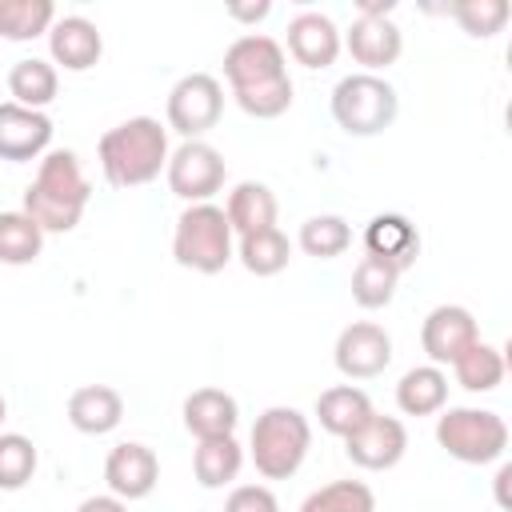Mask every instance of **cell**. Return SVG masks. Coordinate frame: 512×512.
Wrapping results in <instances>:
<instances>
[{"mask_svg":"<svg viewBox=\"0 0 512 512\" xmlns=\"http://www.w3.org/2000/svg\"><path fill=\"white\" fill-rule=\"evenodd\" d=\"M52 24H56L52 0H0V36L12 44L48 36Z\"/></svg>","mask_w":512,"mask_h":512,"instance_id":"83f0119b","label":"cell"},{"mask_svg":"<svg viewBox=\"0 0 512 512\" xmlns=\"http://www.w3.org/2000/svg\"><path fill=\"white\" fill-rule=\"evenodd\" d=\"M172 256L180 268H192L200 276H216L228 268V260L236 256V236L228 228L224 208L208 204H188L176 220L172 232Z\"/></svg>","mask_w":512,"mask_h":512,"instance_id":"277c9868","label":"cell"},{"mask_svg":"<svg viewBox=\"0 0 512 512\" xmlns=\"http://www.w3.org/2000/svg\"><path fill=\"white\" fill-rule=\"evenodd\" d=\"M436 444L460 464H492L508 448V424L488 408H440Z\"/></svg>","mask_w":512,"mask_h":512,"instance_id":"8992f818","label":"cell"},{"mask_svg":"<svg viewBox=\"0 0 512 512\" xmlns=\"http://www.w3.org/2000/svg\"><path fill=\"white\" fill-rule=\"evenodd\" d=\"M236 260L252 272V276H276L288 268L292 260V244L280 228H264V232H252V236H240L236 240Z\"/></svg>","mask_w":512,"mask_h":512,"instance_id":"4316f807","label":"cell"},{"mask_svg":"<svg viewBox=\"0 0 512 512\" xmlns=\"http://www.w3.org/2000/svg\"><path fill=\"white\" fill-rule=\"evenodd\" d=\"M340 28L324 12H300L288 20V56L304 68H328L340 56Z\"/></svg>","mask_w":512,"mask_h":512,"instance_id":"e0dca14e","label":"cell"},{"mask_svg":"<svg viewBox=\"0 0 512 512\" xmlns=\"http://www.w3.org/2000/svg\"><path fill=\"white\" fill-rule=\"evenodd\" d=\"M344 452L356 468H368V472H388L404 460L408 452V428L396 420V416H380L372 412V420L364 428H356L348 440H344Z\"/></svg>","mask_w":512,"mask_h":512,"instance_id":"7c38bea8","label":"cell"},{"mask_svg":"<svg viewBox=\"0 0 512 512\" xmlns=\"http://www.w3.org/2000/svg\"><path fill=\"white\" fill-rule=\"evenodd\" d=\"M508 480H512V464H500V472H496V504H500V508L512 504V500H508Z\"/></svg>","mask_w":512,"mask_h":512,"instance_id":"74e56055","label":"cell"},{"mask_svg":"<svg viewBox=\"0 0 512 512\" xmlns=\"http://www.w3.org/2000/svg\"><path fill=\"white\" fill-rule=\"evenodd\" d=\"M340 44H344L348 56H352L364 72H372V76H376L380 68L396 64L400 52H404V36H400V28L392 24V16H356L352 28H348V36H344Z\"/></svg>","mask_w":512,"mask_h":512,"instance_id":"9a60e30c","label":"cell"},{"mask_svg":"<svg viewBox=\"0 0 512 512\" xmlns=\"http://www.w3.org/2000/svg\"><path fill=\"white\" fill-rule=\"evenodd\" d=\"M308 448H312V424L300 408H288V404L264 408L248 436V456L264 480L296 476Z\"/></svg>","mask_w":512,"mask_h":512,"instance_id":"3957f363","label":"cell"},{"mask_svg":"<svg viewBox=\"0 0 512 512\" xmlns=\"http://www.w3.org/2000/svg\"><path fill=\"white\" fill-rule=\"evenodd\" d=\"M276 192L260 180H240L232 192H228V204H224V216H228V228L232 236H252V232H264V228H276Z\"/></svg>","mask_w":512,"mask_h":512,"instance_id":"d6986e66","label":"cell"},{"mask_svg":"<svg viewBox=\"0 0 512 512\" xmlns=\"http://www.w3.org/2000/svg\"><path fill=\"white\" fill-rule=\"evenodd\" d=\"M332 360L348 380H372L392 364V336L376 320H356L336 336Z\"/></svg>","mask_w":512,"mask_h":512,"instance_id":"30bf717a","label":"cell"},{"mask_svg":"<svg viewBox=\"0 0 512 512\" xmlns=\"http://www.w3.org/2000/svg\"><path fill=\"white\" fill-rule=\"evenodd\" d=\"M92 184L72 148H52L40 156L36 180L24 188V212L40 224V232H72L88 208Z\"/></svg>","mask_w":512,"mask_h":512,"instance_id":"6da1fadb","label":"cell"},{"mask_svg":"<svg viewBox=\"0 0 512 512\" xmlns=\"http://www.w3.org/2000/svg\"><path fill=\"white\" fill-rule=\"evenodd\" d=\"M364 252H368V256H380V260H388V264H396L400 272H408V268L416 264V256H420V232H416V224H412L408 216H400V212H380V216H372L368 228H364Z\"/></svg>","mask_w":512,"mask_h":512,"instance_id":"ac0fdd59","label":"cell"},{"mask_svg":"<svg viewBox=\"0 0 512 512\" xmlns=\"http://www.w3.org/2000/svg\"><path fill=\"white\" fill-rule=\"evenodd\" d=\"M8 92H12L16 104L44 112V108L56 100V92H60V72H56L52 60L24 56V60H16L12 72H8Z\"/></svg>","mask_w":512,"mask_h":512,"instance_id":"cb8c5ba5","label":"cell"},{"mask_svg":"<svg viewBox=\"0 0 512 512\" xmlns=\"http://www.w3.org/2000/svg\"><path fill=\"white\" fill-rule=\"evenodd\" d=\"M392 0H364L360 8H356V16H392Z\"/></svg>","mask_w":512,"mask_h":512,"instance_id":"f35d334b","label":"cell"},{"mask_svg":"<svg viewBox=\"0 0 512 512\" xmlns=\"http://www.w3.org/2000/svg\"><path fill=\"white\" fill-rule=\"evenodd\" d=\"M448 12H452V16L460 20V28H464L468 36H476V40H492L496 32H504V24H508V16H512L508 0H460V4H452Z\"/></svg>","mask_w":512,"mask_h":512,"instance_id":"836d02e7","label":"cell"},{"mask_svg":"<svg viewBox=\"0 0 512 512\" xmlns=\"http://www.w3.org/2000/svg\"><path fill=\"white\" fill-rule=\"evenodd\" d=\"M44 252V232L40 224L20 208V212H0V264H32Z\"/></svg>","mask_w":512,"mask_h":512,"instance_id":"f546056e","label":"cell"},{"mask_svg":"<svg viewBox=\"0 0 512 512\" xmlns=\"http://www.w3.org/2000/svg\"><path fill=\"white\" fill-rule=\"evenodd\" d=\"M36 444L24 432H0V488L16 492L32 480L36 472Z\"/></svg>","mask_w":512,"mask_h":512,"instance_id":"d6a6232c","label":"cell"},{"mask_svg":"<svg viewBox=\"0 0 512 512\" xmlns=\"http://www.w3.org/2000/svg\"><path fill=\"white\" fill-rule=\"evenodd\" d=\"M124 420V396L108 384H84L68 396V424L84 436H104Z\"/></svg>","mask_w":512,"mask_h":512,"instance_id":"ffe728a7","label":"cell"},{"mask_svg":"<svg viewBox=\"0 0 512 512\" xmlns=\"http://www.w3.org/2000/svg\"><path fill=\"white\" fill-rule=\"evenodd\" d=\"M400 112V96L384 76L352 72L332 88V120L348 136H380L392 128Z\"/></svg>","mask_w":512,"mask_h":512,"instance_id":"5b68a950","label":"cell"},{"mask_svg":"<svg viewBox=\"0 0 512 512\" xmlns=\"http://www.w3.org/2000/svg\"><path fill=\"white\" fill-rule=\"evenodd\" d=\"M296 244L304 248V256H316V260H332V256L348 252V244H352V228H348V220H344V216H336V212H324V216H308V220L300 224V236H296Z\"/></svg>","mask_w":512,"mask_h":512,"instance_id":"4dcf8cb0","label":"cell"},{"mask_svg":"<svg viewBox=\"0 0 512 512\" xmlns=\"http://www.w3.org/2000/svg\"><path fill=\"white\" fill-rule=\"evenodd\" d=\"M4 416H8V404H4V396H0V424H4Z\"/></svg>","mask_w":512,"mask_h":512,"instance_id":"ab89813d","label":"cell"},{"mask_svg":"<svg viewBox=\"0 0 512 512\" xmlns=\"http://www.w3.org/2000/svg\"><path fill=\"white\" fill-rule=\"evenodd\" d=\"M244 464V448L236 444V436H212V440H196L192 452V472L200 480V488H224L240 476Z\"/></svg>","mask_w":512,"mask_h":512,"instance_id":"d4e9b609","label":"cell"},{"mask_svg":"<svg viewBox=\"0 0 512 512\" xmlns=\"http://www.w3.org/2000/svg\"><path fill=\"white\" fill-rule=\"evenodd\" d=\"M76 512H128V504H124L120 496H112V492H108V496H88Z\"/></svg>","mask_w":512,"mask_h":512,"instance_id":"d590c367","label":"cell"},{"mask_svg":"<svg viewBox=\"0 0 512 512\" xmlns=\"http://www.w3.org/2000/svg\"><path fill=\"white\" fill-rule=\"evenodd\" d=\"M452 372H456V384L468 388V392H496V388L504 384V372H508V364H504V348L476 340L468 352L456 356Z\"/></svg>","mask_w":512,"mask_h":512,"instance_id":"484cf974","label":"cell"},{"mask_svg":"<svg viewBox=\"0 0 512 512\" xmlns=\"http://www.w3.org/2000/svg\"><path fill=\"white\" fill-rule=\"evenodd\" d=\"M476 340H480V328L464 304H436L420 324V348L428 352V360L436 368L456 364V356L468 352Z\"/></svg>","mask_w":512,"mask_h":512,"instance_id":"8fae6325","label":"cell"},{"mask_svg":"<svg viewBox=\"0 0 512 512\" xmlns=\"http://www.w3.org/2000/svg\"><path fill=\"white\" fill-rule=\"evenodd\" d=\"M156 480H160V460H156V452H152L148 444L124 440V444H116V448L108 452V460H104V484H108V492L120 496L124 504L152 496Z\"/></svg>","mask_w":512,"mask_h":512,"instance_id":"4fadbf2b","label":"cell"},{"mask_svg":"<svg viewBox=\"0 0 512 512\" xmlns=\"http://www.w3.org/2000/svg\"><path fill=\"white\" fill-rule=\"evenodd\" d=\"M48 144H52V120H48V112L24 108L16 100H4L0 104V160L24 164V160L44 156Z\"/></svg>","mask_w":512,"mask_h":512,"instance_id":"5bb4252c","label":"cell"},{"mask_svg":"<svg viewBox=\"0 0 512 512\" xmlns=\"http://www.w3.org/2000/svg\"><path fill=\"white\" fill-rule=\"evenodd\" d=\"M448 404V376L436 364H416L396 384V408L404 416H436Z\"/></svg>","mask_w":512,"mask_h":512,"instance_id":"603a6c76","label":"cell"},{"mask_svg":"<svg viewBox=\"0 0 512 512\" xmlns=\"http://www.w3.org/2000/svg\"><path fill=\"white\" fill-rule=\"evenodd\" d=\"M48 52L64 72H88L104 56V36L88 16H56L48 28Z\"/></svg>","mask_w":512,"mask_h":512,"instance_id":"2e32d148","label":"cell"},{"mask_svg":"<svg viewBox=\"0 0 512 512\" xmlns=\"http://www.w3.org/2000/svg\"><path fill=\"white\" fill-rule=\"evenodd\" d=\"M372 412H376V408H372L368 392L356 388V384H336V388H324V392L316 396L320 428L332 432V436H340V440H348L356 428H364V424L372 420Z\"/></svg>","mask_w":512,"mask_h":512,"instance_id":"7402d4cb","label":"cell"},{"mask_svg":"<svg viewBox=\"0 0 512 512\" xmlns=\"http://www.w3.org/2000/svg\"><path fill=\"white\" fill-rule=\"evenodd\" d=\"M300 512H376V496L364 480H332L308 492Z\"/></svg>","mask_w":512,"mask_h":512,"instance_id":"1f68e13d","label":"cell"},{"mask_svg":"<svg viewBox=\"0 0 512 512\" xmlns=\"http://www.w3.org/2000/svg\"><path fill=\"white\" fill-rule=\"evenodd\" d=\"M96 152H100L104 180L112 188H140L168 168V128L156 116H132L108 128Z\"/></svg>","mask_w":512,"mask_h":512,"instance_id":"7a4b0ae2","label":"cell"},{"mask_svg":"<svg viewBox=\"0 0 512 512\" xmlns=\"http://www.w3.org/2000/svg\"><path fill=\"white\" fill-rule=\"evenodd\" d=\"M224 512H280V500L268 484H240L228 492Z\"/></svg>","mask_w":512,"mask_h":512,"instance_id":"e575fe53","label":"cell"},{"mask_svg":"<svg viewBox=\"0 0 512 512\" xmlns=\"http://www.w3.org/2000/svg\"><path fill=\"white\" fill-rule=\"evenodd\" d=\"M164 176L172 196L188 204H208L224 188V156L208 140H184L176 152H168Z\"/></svg>","mask_w":512,"mask_h":512,"instance_id":"ba28073f","label":"cell"},{"mask_svg":"<svg viewBox=\"0 0 512 512\" xmlns=\"http://www.w3.org/2000/svg\"><path fill=\"white\" fill-rule=\"evenodd\" d=\"M168 128L180 132L184 140H200L208 128L220 124L224 112V88L208 72H188L172 84L168 92Z\"/></svg>","mask_w":512,"mask_h":512,"instance_id":"52a82bcc","label":"cell"},{"mask_svg":"<svg viewBox=\"0 0 512 512\" xmlns=\"http://www.w3.org/2000/svg\"><path fill=\"white\" fill-rule=\"evenodd\" d=\"M400 276H404V272H400L396 264H388V260H380V256H360V264H356V272H352V300H356L360 308L376 312V308L392 304Z\"/></svg>","mask_w":512,"mask_h":512,"instance_id":"f1b7e54d","label":"cell"},{"mask_svg":"<svg viewBox=\"0 0 512 512\" xmlns=\"http://www.w3.org/2000/svg\"><path fill=\"white\" fill-rule=\"evenodd\" d=\"M240 424V404L236 396H228L224 388H196L184 400V428L196 440H212V436H232Z\"/></svg>","mask_w":512,"mask_h":512,"instance_id":"44dd1931","label":"cell"},{"mask_svg":"<svg viewBox=\"0 0 512 512\" xmlns=\"http://www.w3.org/2000/svg\"><path fill=\"white\" fill-rule=\"evenodd\" d=\"M236 20H264L268 12H272V4H232L228 8Z\"/></svg>","mask_w":512,"mask_h":512,"instance_id":"8d00e7d4","label":"cell"},{"mask_svg":"<svg viewBox=\"0 0 512 512\" xmlns=\"http://www.w3.org/2000/svg\"><path fill=\"white\" fill-rule=\"evenodd\" d=\"M224 76H228V88L232 92H252V88L288 80L284 48L272 36H264V32H248V36H240V40L228 44V52H224Z\"/></svg>","mask_w":512,"mask_h":512,"instance_id":"9c48e42d","label":"cell"}]
</instances>
